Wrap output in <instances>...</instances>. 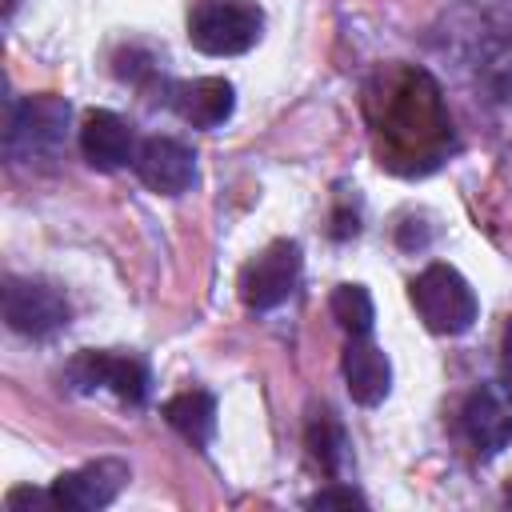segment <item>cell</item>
<instances>
[{
    "label": "cell",
    "instance_id": "cell-1",
    "mask_svg": "<svg viewBox=\"0 0 512 512\" xmlns=\"http://www.w3.org/2000/svg\"><path fill=\"white\" fill-rule=\"evenodd\" d=\"M264 32V12L248 0H192L188 40L204 56H244Z\"/></svg>",
    "mask_w": 512,
    "mask_h": 512
},
{
    "label": "cell",
    "instance_id": "cell-2",
    "mask_svg": "<svg viewBox=\"0 0 512 512\" xmlns=\"http://www.w3.org/2000/svg\"><path fill=\"white\" fill-rule=\"evenodd\" d=\"M412 304H416L424 328L436 332V336H460L480 316L472 284L452 264H428L412 280Z\"/></svg>",
    "mask_w": 512,
    "mask_h": 512
},
{
    "label": "cell",
    "instance_id": "cell-3",
    "mask_svg": "<svg viewBox=\"0 0 512 512\" xmlns=\"http://www.w3.org/2000/svg\"><path fill=\"white\" fill-rule=\"evenodd\" d=\"M68 116H72V108L64 96L40 92V96L20 100L8 116V136H4L8 156L24 160V164L56 156L64 144V132H68Z\"/></svg>",
    "mask_w": 512,
    "mask_h": 512
},
{
    "label": "cell",
    "instance_id": "cell-4",
    "mask_svg": "<svg viewBox=\"0 0 512 512\" xmlns=\"http://www.w3.org/2000/svg\"><path fill=\"white\" fill-rule=\"evenodd\" d=\"M300 244L296 240H272L264 252H256L240 268V300L256 312H268L284 304L300 284Z\"/></svg>",
    "mask_w": 512,
    "mask_h": 512
},
{
    "label": "cell",
    "instance_id": "cell-5",
    "mask_svg": "<svg viewBox=\"0 0 512 512\" xmlns=\"http://www.w3.org/2000/svg\"><path fill=\"white\" fill-rule=\"evenodd\" d=\"M4 320L12 332L44 340L68 324V300L52 284L8 276L4 280Z\"/></svg>",
    "mask_w": 512,
    "mask_h": 512
},
{
    "label": "cell",
    "instance_id": "cell-6",
    "mask_svg": "<svg viewBox=\"0 0 512 512\" xmlns=\"http://www.w3.org/2000/svg\"><path fill=\"white\" fill-rule=\"evenodd\" d=\"M68 384L76 392L108 388L124 404H144V396H148V368H144V360L124 356V352H80L68 364Z\"/></svg>",
    "mask_w": 512,
    "mask_h": 512
},
{
    "label": "cell",
    "instance_id": "cell-7",
    "mask_svg": "<svg viewBox=\"0 0 512 512\" xmlns=\"http://www.w3.org/2000/svg\"><path fill=\"white\" fill-rule=\"evenodd\" d=\"M128 464L124 460H92V464H80L72 472H60L52 480V504L56 508H68V512H96V508H108L120 488L128 484Z\"/></svg>",
    "mask_w": 512,
    "mask_h": 512
},
{
    "label": "cell",
    "instance_id": "cell-8",
    "mask_svg": "<svg viewBox=\"0 0 512 512\" xmlns=\"http://www.w3.org/2000/svg\"><path fill=\"white\" fill-rule=\"evenodd\" d=\"M460 424L480 456H496L512 444V388L508 384H480L468 392Z\"/></svg>",
    "mask_w": 512,
    "mask_h": 512
},
{
    "label": "cell",
    "instance_id": "cell-9",
    "mask_svg": "<svg viewBox=\"0 0 512 512\" xmlns=\"http://www.w3.org/2000/svg\"><path fill=\"white\" fill-rule=\"evenodd\" d=\"M132 168L160 196H180L196 180V156H192V148L180 144V140H172V136H148L136 148Z\"/></svg>",
    "mask_w": 512,
    "mask_h": 512
},
{
    "label": "cell",
    "instance_id": "cell-10",
    "mask_svg": "<svg viewBox=\"0 0 512 512\" xmlns=\"http://www.w3.org/2000/svg\"><path fill=\"white\" fill-rule=\"evenodd\" d=\"M340 372H344L348 396L364 408H376L392 392V364L368 336H348L344 356H340Z\"/></svg>",
    "mask_w": 512,
    "mask_h": 512
},
{
    "label": "cell",
    "instance_id": "cell-11",
    "mask_svg": "<svg viewBox=\"0 0 512 512\" xmlns=\"http://www.w3.org/2000/svg\"><path fill=\"white\" fill-rule=\"evenodd\" d=\"M80 152H84V160L92 168L116 172L128 160H136V136H132V128L116 112L96 108V112H88V120L80 128Z\"/></svg>",
    "mask_w": 512,
    "mask_h": 512
},
{
    "label": "cell",
    "instance_id": "cell-12",
    "mask_svg": "<svg viewBox=\"0 0 512 512\" xmlns=\"http://www.w3.org/2000/svg\"><path fill=\"white\" fill-rule=\"evenodd\" d=\"M172 108L196 124V128H216L232 116L236 108V88L220 76H204V80H192V84H176L172 88Z\"/></svg>",
    "mask_w": 512,
    "mask_h": 512
},
{
    "label": "cell",
    "instance_id": "cell-13",
    "mask_svg": "<svg viewBox=\"0 0 512 512\" xmlns=\"http://www.w3.org/2000/svg\"><path fill=\"white\" fill-rule=\"evenodd\" d=\"M164 420L192 444V448H208L212 432H216V400L204 388H188L172 400H164Z\"/></svg>",
    "mask_w": 512,
    "mask_h": 512
},
{
    "label": "cell",
    "instance_id": "cell-14",
    "mask_svg": "<svg viewBox=\"0 0 512 512\" xmlns=\"http://www.w3.org/2000/svg\"><path fill=\"white\" fill-rule=\"evenodd\" d=\"M308 452H312V460H316L332 480L344 476V468H348V436H344V428L332 420V412H316V416H312V424H308Z\"/></svg>",
    "mask_w": 512,
    "mask_h": 512
},
{
    "label": "cell",
    "instance_id": "cell-15",
    "mask_svg": "<svg viewBox=\"0 0 512 512\" xmlns=\"http://www.w3.org/2000/svg\"><path fill=\"white\" fill-rule=\"evenodd\" d=\"M328 308H332V320H336L348 336H368V332H372L376 312H372L368 288H360V284H340V288L332 292Z\"/></svg>",
    "mask_w": 512,
    "mask_h": 512
},
{
    "label": "cell",
    "instance_id": "cell-16",
    "mask_svg": "<svg viewBox=\"0 0 512 512\" xmlns=\"http://www.w3.org/2000/svg\"><path fill=\"white\" fill-rule=\"evenodd\" d=\"M364 504H368V500H364L352 484H332V488L308 496V508H364Z\"/></svg>",
    "mask_w": 512,
    "mask_h": 512
},
{
    "label": "cell",
    "instance_id": "cell-17",
    "mask_svg": "<svg viewBox=\"0 0 512 512\" xmlns=\"http://www.w3.org/2000/svg\"><path fill=\"white\" fill-rule=\"evenodd\" d=\"M504 368L512 372V320H508V328H504Z\"/></svg>",
    "mask_w": 512,
    "mask_h": 512
},
{
    "label": "cell",
    "instance_id": "cell-18",
    "mask_svg": "<svg viewBox=\"0 0 512 512\" xmlns=\"http://www.w3.org/2000/svg\"><path fill=\"white\" fill-rule=\"evenodd\" d=\"M508 500H512V488H508Z\"/></svg>",
    "mask_w": 512,
    "mask_h": 512
}]
</instances>
